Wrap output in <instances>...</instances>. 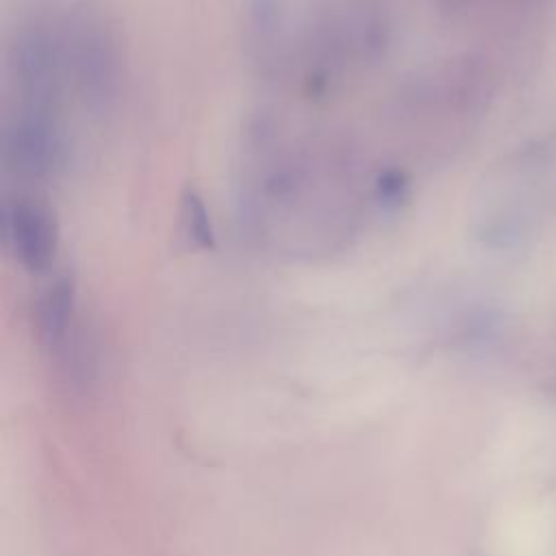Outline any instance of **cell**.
<instances>
[{
  "label": "cell",
  "instance_id": "1",
  "mask_svg": "<svg viewBox=\"0 0 556 556\" xmlns=\"http://www.w3.org/2000/svg\"><path fill=\"white\" fill-rule=\"evenodd\" d=\"M2 156L4 165L24 178L48 176L63 156L61 137L50 111L24 109V113L4 128Z\"/></svg>",
  "mask_w": 556,
  "mask_h": 556
},
{
  "label": "cell",
  "instance_id": "2",
  "mask_svg": "<svg viewBox=\"0 0 556 556\" xmlns=\"http://www.w3.org/2000/svg\"><path fill=\"white\" fill-rule=\"evenodd\" d=\"M4 232L20 263L35 274L46 271L56 254L59 228L52 211L28 198L4 204Z\"/></svg>",
  "mask_w": 556,
  "mask_h": 556
},
{
  "label": "cell",
  "instance_id": "3",
  "mask_svg": "<svg viewBox=\"0 0 556 556\" xmlns=\"http://www.w3.org/2000/svg\"><path fill=\"white\" fill-rule=\"evenodd\" d=\"M35 324L43 348L56 354L76 330V289L70 276L54 278L35 302Z\"/></svg>",
  "mask_w": 556,
  "mask_h": 556
},
{
  "label": "cell",
  "instance_id": "4",
  "mask_svg": "<svg viewBox=\"0 0 556 556\" xmlns=\"http://www.w3.org/2000/svg\"><path fill=\"white\" fill-rule=\"evenodd\" d=\"M180 211H182V226H185V232H187L189 241L195 248L213 250L215 248L213 224H211L204 200L193 189H187L182 193V208Z\"/></svg>",
  "mask_w": 556,
  "mask_h": 556
},
{
  "label": "cell",
  "instance_id": "5",
  "mask_svg": "<svg viewBox=\"0 0 556 556\" xmlns=\"http://www.w3.org/2000/svg\"><path fill=\"white\" fill-rule=\"evenodd\" d=\"M408 182L402 172L389 169L378 178V200L387 211H393L400 206L402 198L406 195Z\"/></svg>",
  "mask_w": 556,
  "mask_h": 556
},
{
  "label": "cell",
  "instance_id": "6",
  "mask_svg": "<svg viewBox=\"0 0 556 556\" xmlns=\"http://www.w3.org/2000/svg\"><path fill=\"white\" fill-rule=\"evenodd\" d=\"M250 17L254 22V28L261 35H271L276 28V15H278V2L276 0H248Z\"/></svg>",
  "mask_w": 556,
  "mask_h": 556
}]
</instances>
